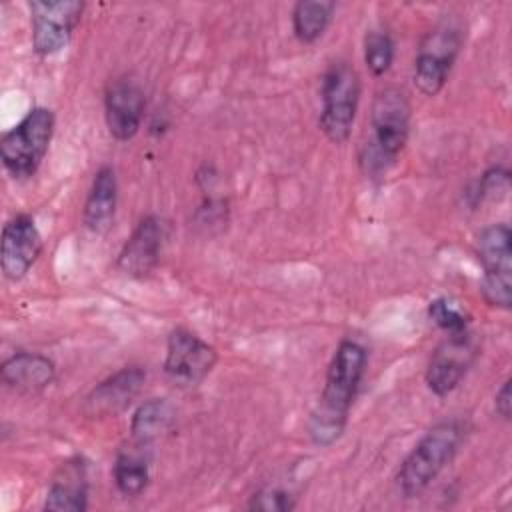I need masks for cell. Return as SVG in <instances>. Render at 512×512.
Segmentation results:
<instances>
[{"label": "cell", "instance_id": "16", "mask_svg": "<svg viewBox=\"0 0 512 512\" xmlns=\"http://www.w3.org/2000/svg\"><path fill=\"white\" fill-rule=\"evenodd\" d=\"M2 382L22 394H36L48 388L56 378L54 362L38 352H16L0 366Z\"/></svg>", "mask_w": 512, "mask_h": 512}, {"label": "cell", "instance_id": "15", "mask_svg": "<svg viewBox=\"0 0 512 512\" xmlns=\"http://www.w3.org/2000/svg\"><path fill=\"white\" fill-rule=\"evenodd\" d=\"M44 508L52 512H82L88 508V476L80 456L60 464L46 492Z\"/></svg>", "mask_w": 512, "mask_h": 512}, {"label": "cell", "instance_id": "14", "mask_svg": "<svg viewBox=\"0 0 512 512\" xmlns=\"http://www.w3.org/2000/svg\"><path fill=\"white\" fill-rule=\"evenodd\" d=\"M146 372L140 366H124L100 384H96L84 400V414L90 418L116 416L126 410L140 394Z\"/></svg>", "mask_w": 512, "mask_h": 512}, {"label": "cell", "instance_id": "5", "mask_svg": "<svg viewBox=\"0 0 512 512\" xmlns=\"http://www.w3.org/2000/svg\"><path fill=\"white\" fill-rule=\"evenodd\" d=\"M322 110H320V130L334 144H344L350 138L352 124L356 118L360 102V76L344 60L332 62L320 86Z\"/></svg>", "mask_w": 512, "mask_h": 512}, {"label": "cell", "instance_id": "19", "mask_svg": "<svg viewBox=\"0 0 512 512\" xmlns=\"http://www.w3.org/2000/svg\"><path fill=\"white\" fill-rule=\"evenodd\" d=\"M336 4L330 0H300L292 8V30L302 44H312L326 32Z\"/></svg>", "mask_w": 512, "mask_h": 512}, {"label": "cell", "instance_id": "11", "mask_svg": "<svg viewBox=\"0 0 512 512\" xmlns=\"http://www.w3.org/2000/svg\"><path fill=\"white\" fill-rule=\"evenodd\" d=\"M44 248L42 234L30 214H14L2 228L0 264L8 280H22Z\"/></svg>", "mask_w": 512, "mask_h": 512}, {"label": "cell", "instance_id": "10", "mask_svg": "<svg viewBox=\"0 0 512 512\" xmlns=\"http://www.w3.org/2000/svg\"><path fill=\"white\" fill-rule=\"evenodd\" d=\"M480 346L470 330L448 334L432 352L426 366V384L436 396H448L476 362Z\"/></svg>", "mask_w": 512, "mask_h": 512}, {"label": "cell", "instance_id": "24", "mask_svg": "<svg viewBox=\"0 0 512 512\" xmlns=\"http://www.w3.org/2000/svg\"><path fill=\"white\" fill-rule=\"evenodd\" d=\"M508 184H510V172L506 168H502V166H492L478 180L476 200H484V198L492 196L494 192L506 194Z\"/></svg>", "mask_w": 512, "mask_h": 512}, {"label": "cell", "instance_id": "12", "mask_svg": "<svg viewBox=\"0 0 512 512\" xmlns=\"http://www.w3.org/2000/svg\"><path fill=\"white\" fill-rule=\"evenodd\" d=\"M146 98L136 80L118 78L104 92V118L108 132L118 142L132 140L144 118Z\"/></svg>", "mask_w": 512, "mask_h": 512}, {"label": "cell", "instance_id": "6", "mask_svg": "<svg viewBox=\"0 0 512 512\" xmlns=\"http://www.w3.org/2000/svg\"><path fill=\"white\" fill-rule=\"evenodd\" d=\"M462 44V26L452 18L440 20L422 36L414 58V84L424 96H436L444 88Z\"/></svg>", "mask_w": 512, "mask_h": 512}, {"label": "cell", "instance_id": "4", "mask_svg": "<svg viewBox=\"0 0 512 512\" xmlns=\"http://www.w3.org/2000/svg\"><path fill=\"white\" fill-rule=\"evenodd\" d=\"M54 124L56 120L50 108L34 106L16 126L4 132L0 140V158L12 178L24 180L36 174L50 148Z\"/></svg>", "mask_w": 512, "mask_h": 512}, {"label": "cell", "instance_id": "18", "mask_svg": "<svg viewBox=\"0 0 512 512\" xmlns=\"http://www.w3.org/2000/svg\"><path fill=\"white\" fill-rule=\"evenodd\" d=\"M176 422V410L166 398H150L142 402L132 420L130 432L136 444L148 446L150 442L164 436Z\"/></svg>", "mask_w": 512, "mask_h": 512}, {"label": "cell", "instance_id": "3", "mask_svg": "<svg viewBox=\"0 0 512 512\" xmlns=\"http://www.w3.org/2000/svg\"><path fill=\"white\" fill-rule=\"evenodd\" d=\"M466 428L460 420H444L432 426L408 452L396 474L404 498L420 496L456 456Z\"/></svg>", "mask_w": 512, "mask_h": 512}, {"label": "cell", "instance_id": "23", "mask_svg": "<svg viewBox=\"0 0 512 512\" xmlns=\"http://www.w3.org/2000/svg\"><path fill=\"white\" fill-rule=\"evenodd\" d=\"M296 508V500L288 490L282 488H262L254 496H250L248 510L258 512H292Z\"/></svg>", "mask_w": 512, "mask_h": 512}, {"label": "cell", "instance_id": "22", "mask_svg": "<svg viewBox=\"0 0 512 512\" xmlns=\"http://www.w3.org/2000/svg\"><path fill=\"white\" fill-rule=\"evenodd\" d=\"M430 320L446 334H458L470 330V316L452 300L436 298L428 304Z\"/></svg>", "mask_w": 512, "mask_h": 512}, {"label": "cell", "instance_id": "8", "mask_svg": "<svg viewBox=\"0 0 512 512\" xmlns=\"http://www.w3.org/2000/svg\"><path fill=\"white\" fill-rule=\"evenodd\" d=\"M218 362V352L212 344L186 328H174L166 340L164 374L180 388L202 384Z\"/></svg>", "mask_w": 512, "mask_h": 512}, {"label": "cell", "instance_id": "7", "mask_svg": "<svg viewBox=\"0 0 512 512\" xmlns=\"http://www.w3.org/2000/svg\"><path fill=\"white\" fill-rule=\"evenodd\" d=\"M508 224H490L476 238V256L482 264L480 292L490 306L508 310L512 304V248Z\"/></svg>", "mask_w": 512, "mask_h": 512}, {"label": "cell", "instance_id": "20", "mask_svg": "<svg viewBox=\"0 0 512 512\" xmlns=\"http://www.w3.org/2000/svg\"><path fill=\"white\" fill-rule=\"evenodd\" d=\"M112 476L118 492L126 498L140 496L150 480L148 460L144 458V452L138 450H120L116 454Z\"/></svg>", "mask_w": 512, "mask_h": 512}, {"label": "cell", "instance_id": "1", "mask_svg": "<svg viewBox=\"0 0 512 512\" xmlns=\"http://www.w3.org/2000/svg\"><path fill=\"white\" fill-rule=\"evenodd\" d=\"M366 362L368 354L358 342L342 340L338 344L326 370L322 394L308 420V436L316 446H330L342 436Z\"/></svg>", "mask_w": 512, "mask_h": 512}, {"label": "cell", "instance_id": "17", "mask_svg": "<svg viewBox=\"0 0 512 512\" xmlns=\"http://www.w3.org/2000/svg\"><path fill=\"white\" fill-rule=\"evenodd\" d=\"M118 204V180L112 166H100L92 178L84 208L82 222L94 234H104L112 228Z\"/></svg>", "mask_w": 512, "mask_h": 512}, {"label": "cell", "instance_id": "13", "mask_svg": "<svg viewBox=\"0 0 512 512\" xmlns=\"http://www.w3.org/2000/svg\"><path fill=\"white\" fill-rule=\"evenodd\" d=\"M162 242H164L162 218L156 214L144 216L136 224V228L132 230V234L128 236V240L124 242L116 258L118 270L132 278L148 276L160 260Z\"/></svg>", "mask_w": 512, "mask_h": 512}, {"label": "cell", "instance_id": "2", "mask_svg": "<svg viewBox=\"0 0 512 512\" xmlns=\"http://www.w3.org/2000/svg\"><path fill=\"white\" fill-rule=\"evenodd\" d=\"M410 120V100L400 88L388 86L376 92L370 112L372 140L364 144L360 154V162L366 172H382L396 162L408 142Z\"/></svg>", "mask_w": 512, "mask_h": 512}, {"label": "cell", "instance_id": "25", "mask_svg": "<svg viewBox=\"0 0 512 512\" xmlns=\"http://www.w3.org/2000/svg\"><path fill=\"white\" fill-rule=\"evenodd\" d=\"M494 408H496V414L502 418V420H510V412H512V394H510V380H504L502 386L498 388L496 396H494Z\"/></svg>", "mask_w": 512, "mask_h": 512}, {"label": "cell", "instance_id": "9", "mask_svg": "<svg viewBox=\"0 0 512 512\" xmlns=\"http://www.w3.org/2000/svg\"><path fill=\"white\" fill-rule=\"evenodd\" d=\"M32 22V48L40 56L60 52L72 38L84 14L78 0H32L28 2Z\"/></svg>", "mask_w": 512, "mask_h": 512}, {"label": "cell", "instance_id": "21", "mask_svg": "<svg viewBox=\"0 0 512 512\" xmlns=\"http://www.w3.org/2000/svg\"><path fill=\"white\" fill-rule=\"evenodd\" d=\"M364 62L374 76H384L394 62V40L384 30H370L364 36Z\"/></svg>", "mask_w": 512, "mask_h": 512}]
</instances>
